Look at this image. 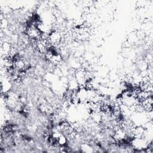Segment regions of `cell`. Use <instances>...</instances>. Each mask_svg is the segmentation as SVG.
Instances as JSON below:
<instances>
[{
    "label": "cell",
    "mask_w": 153,
    "mask_h": 153,
    "mask_svg": "<svg viewBox=\"0 0 153 153\" xmlns=\"http://www.w3.org/2000/svg\"><path fill=\"white\" fill-rule=\"evenodd\" d=\"M131 146L138 151H144L148 146V142L144 137H134L131 140Z\"/></svg>",
    "instance_id": "cell-1"
},
{
    "label": "cell",
    "mask_w": 153,
    "mask_h": 153,
    "mask_svg": "<svg viewBox=\"0 0 153 153\" xmlns=\"http://www.w3.org/2000/svg\"><path fill=\"white\" fill-rule=\"evenodd\" d=\"M62 40V35L60 31L54 30L49 33L48 41L51 45L53 46H57L61 43Z\"/></svg>",
    "instance_id": "cell-2"
},
{
    "label": "cell",
    "mask_w": 153,
    "mask_h": 153,
    "mask_svg": "<svg viewBox=\"0 0 153 153\" xmlns=\"http://www.w3.org/2000/svg\"><path fill=\"white\" fill-rule=\"evenodd\" d=\"M41 32L35 25H30L26 29V35L32 40H38L41 35Z\"/></svg>",
    "instance_id": "cell-3"
},
{
    "label": "cell",
    "mask_w": 153,
    "mask_h": 153,
    "mask_svg": "<svg viewBox=\"0 0 153 153\" xmlns=\"http://www.w3.org/2000/svg\"><path fill=\"white\" fill-rule=\"evenodd\" d=\"M57 143L59 146H64L67 143V139L63 134H61L57 139Z\"/></svg>",
    "instance_id": "cell-4"
},
{
    "label": "cell",
    "mask_w": 153,
    "mask_h": 153,
    "mask_svg": "<svg viewBox=\"0 0 153 153\" xmlns=\"http://www.w3.org/2000/svg\"><path fill=\"white\" fill-rule=\"evenodd\" d=\"M81 149L82 150V151L86 152L93 151V148L91 146H90L88 144H87V143H84L81 145Z\"/></svg>",
    "instance_id": "cell-5"
}]
</instances>
